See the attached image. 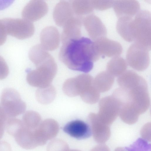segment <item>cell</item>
Here are the masks:
<instances>
[{
	"mask_svg": "<svg viewBox=\"0 0 151 151\" xmlns=\"http://www.w3.org/2000/svg\"><path fill=\"white\" fill-rule=\"evenodd\" d=\"M59 57L69 69L85 73L90 72L93 67V62L100 58L95 50L93 42L81 37L63 43Z\"/></svg>",
	"mask_w": 151,
	"mask_h": 151,
	"instance_id": "1",
	"label": "cell"
},
{
	"mask_svg": "<svg viewBox=\"0 0 151 151\" xmlns=\"http://www.w3.org/2000/svg\"><path fill=\"white\" fill-rule=\"evenodd\" d=\"M34 64L36 69L27 72L26 79L28 83L39 88L50 86L57 70V65L53 57L49 53Z\"/></svg>",
	"mask_w": 151,
	"mask_h": 151,
	"instance_id": "2",
	"label": "cell"
},
{
	"mask_svg": "<svg viewBox=\"0 0 151 151\" xmlns=\"http://www.w3.org/2000/svg\"><path fill=\"white\" fill-rule=\"evenodd\" d=\"M129 35L134 41L149 51L151 50V13L141 10L132 18L129 22Z\"/></svg>",
	"mask_w": 151,
	"mask_h": 151,
	"instance_id": "3",
	"label": "cell"
},
{
	"mask_svg": "<svg viewBox=\"0 0 151 151\" xmlns=\"http://www.w3.org/2000/svg\"><path fill=\"white\" fill-rule=\"evenodd\" d=\"M122 89L124 92L123 101L129 103L139 115L148 109L150 99L147 84L144 79L133 87L125 90Z\"/></svg>",
	"mask_w": 151,
	"mask_h": 151,
	"instance_id": "4",
	"label": "cell"
},
{
	"mask_svg": "<svg viewBox=\"0 0 151 151\" xmlns=\"http://www.w3.org/2000/svg\"><path fill=\"white\" fill-rule=\"evenodd\" d=\"M1 105L9 118H14L24 113L26 104L15 89L7 88L2 91L1 96Z\"/></svg>",
	"mask_w": 151,
	"mask_h": 151,
	"instance_id": "5",
	"label": "cell"
},
{
	"mask_svg": "<svg viewBox=\"0 0 151 151\" xmlns=\"http://www.w3.org/2000/svg\"><path fill=\"white\" fill-rule=\"evenodd\" d=\"M7 34L22 40L32 36L35 32L32 22L24 19L5 18L1 19Z\"/></svg>",
	"mask_w": 151,
	"mask_h": 151,
	"instance_id": "6",
	"label": "cell"
},
{
	"mask_svg": "<svg viewBox=\"0 0 151 151\" xmlns=\"http://www.w3.org/2000/svg\"><path fill=\"white\" fill-rule=\"evenodd\" d=\"M149 51L134 42L129 48L126 54L127 63L133 69L142 71L147 68L150 63Z\"/></svg>",
	"mask_w": 151,
	"mask_h": 151,
	"instance_id": "7",
	"label": "cell"
},
{
	"mask_svg": "<svg viewBox=\"0 0 151 151\" xmlns=\"http://www.w3.org/2000/svg\"><path fill=\"white\" fill-rule=\"evenodd\" d=\"M120 106L119 101L112 95L102 98L99 103L98 117L101 121L112 122L119 115Z\"/></svg>",
	"mask_w": 151,
	"mask_h": 151,
	"instance_id": "8",
	"label": "cell"
},
{
	"mask_svg": "<svg viewBox=\"0 0 151 151\" xmlns=\"http://www.w3.org/2000/svg\"><path fill=\"white\" fill-rule=\"evenodd\" d=\"M93 43L95 50L100 57L119 56L122 52V47L120 43L106 37L97 39L94 41Z\"/></svg>",
	"mask_w": 151,
	"mask_h": 151,
	"instance_id": "9",
	"label": "cell"
},
{
	"mask_svg": "<svg viewBox=\"0 0 151 151\" xmlns=\"http://www.w3.org/2000/svg\"><path fill=\"white\" fill-rule=\"evenodd\" d=\"M48 10L47 4L45 1L32 0L24 7L22 15L23 19L32 22L43 17Z\"/></svg>",
	"mask_w": 151,
	"mask_h": 151,
	"instance_id": "10",
	"label": "cell"
},
{
	"mask_svg": "<svg viewBox=\"0 0 151 151\" xmlns=\"http://www.w3.org/2000/svg\"><path fill=\"white\" fill-rule=\"evenodd\" d=\"M83 24L90 37L94 41L107 34L106 27L99 17L91 14L84 17Z\"/></svg>",
	"mask_w": 151,
	"mask_h": 151,
	"instance_id": "11",
	"label": "cell"
},
{
	"mask_svg": "<svg viewBox=\"0 0 151 151\" xmlns=\"http://www.w3.org/2000/svg\"><path fill=\"white\" fill-rule=\"evenodd\" d=\"M63 130L71 137L78 139L88 138L92 134L90 126L79 120H74L68 122L64 127Z\"/></svg>",
	"mask_w": 151,
	"mask_h": 151,
	"instance_id": "12",
	"label": "cell"
},
{
	"mask_svg": "<svg viewBox=\"0 0 151 151\" xmlns=\"http://www.w3.org/2000/svg\"><path fill=\"white\" fill-rule=\"evenodd\" d=\"M84 17L83 16H74L65 24L61 35L62 43L81 37V28Z\"/></svg>",
	"mask_w": 151,
	"mask_h": 151,
	"instance_id": "13",
	"label": "cell"
},
{
	"mask_svg": "<svg viewBox=\"0 0 151 151\" xmlns=\"http://www.w3.org/2000/svg\"><path fill=\"white\" fill-rule=\"evenodd\" d=\"M40 45L46 51H53L58 47L60 35L57 29L53 26L43 29L40 34Z\"/></svg>",
	"mask_w": 151,
	"mask_h": 151,
	"instance_id": "14",
	"label": "cell"
},
{
	"mask_svg": "<svg viewBox=\"0 0 151 151\" xmlns=\"http://www.w3.org/2000/svg\"><path fill=\"white\" fill-rule=\"evenodd\" d=\"M113 6L118 18L133 17L139 12L140 8L139 3L136 0L114 1Z\"/></svg>",
	"mask_w": 151,
	"mask_h": 151,
	"instance_id": "15",
	"label": "cell"
},
{
	"mask_svg": "<svg viewBox=\"0 0 151 151\" xmlns=\"http://www.w3.org/2000/svg\"><path fill=\"white\" fill-rule=\"evenodd\" d=\"M53 15L56 24L63 27L69 19L74 16V14L70 2L61 1L55 6Z\"/></svg>",
	"mask_w": 151,
	"mask_h": 151,
	"instance_id": "16",
	"label": "cell"
},
{
	"mask_svg": "<svg viewBox=\"0 0 151 151\" xmlns=\"http://www.w3.org/2000/svg\"><path fill=\"white\" fill-rule=\"evenodd\" d=\"M144 79L135 72L128 70L119 76L117 81L120 88L127 90L138 85Z\"/></svg>",
	"mask_w": 151,
	"mask_h": 151,
	"instance_id": "17",
	"label": "cell"
},
{
	"mask_svg": "<svg viewBox=\"0 0 151 151\" xmlns=\"http://www.w3.org/2000/svg\"><path fill=\"white\" fill-rule=\"evenodd\" d=\"M114 77L107 71L101 72L93 78V85L99 92H104L109 90L113 86Z\"/></svg>",
	"mask_w": 151,
	"mask_h": 151,
	"instance_id": "18",
	"label": "cell"
},
{
	"mask_svg": "<svg viewBox=\"0 0 151 151\" xmlns=\"http://www.w3.org/2000/svg\"><path fill=\"white\" fill-rule=\"evenodd\" d=\"M127 67L124 59L119 56L115 57L108 62L106 71L114 77H119L126 71Z\"/></svg>",
	"mask_w": 151,
	"mask_h": 151,
	"instance_id": "19",
	"label": "cell"
},
{
	"mask_svg": "<svg viewBox=\"0 0 151 151\" xmlns=\"http://www.w3.org/2000/svg\"><path fill=\"white\" fill-rule=\"evenodd\" d=\"M81 81L80 75L67 80L63 86L64 93L70 97L80 95Z\"/></svg>",
	"mask_w": 151,
	"mask_h": 151,
	"instance_id": "20",
	"label": "cell"
},
{
	"mask_svg": "<svg viewBox=\"0 0 151 151\" xmlns=\"http://www.w3.org/2000/svg\"><path fill=\"white\" fill-rule=\"evenodd\" d=\"M73 13L76 16H83L92 14L94 8L91 0L70 1Z\"/></svg>",
	"mask_w": 151,
	"mask_h": 151,
	"instance_id": "21",
	"label": "cell"
},
{
	"mask_svg": "<svg viewBox=\"0 0 151 151\" xmlns=\"http://www.w3.org/2000/svg\"><path fill=\"white\" fill-rule=\"evenodd\" d=\"M55 88L51 85L44 88H39L36 91V96L37 101L44 104L51 102L56 95Z\"/></svg>",
	"mask_w": 151,
	"mask_h": 151,
	"instance_id": "22",
	"label": "cell"
},
{
	"mask_svg": "<svg viewBox=\"0 0 151 151\" xmlns=\"http://www.w3.org/2000/svg\"><path fill=\"white\" fill-rule=\"evenodd\" d=\"M41 120L40 116L37 112L33 111H29L24 114L22 121L25 126L35 129L40 124Z\"/></svg>",
	"mask_w": 151,
	"mask_h": 151,
	"instance_id": "23",
	"label": "cell"
},
{
	"mask_svg": "<svg viewBox=\"0 0 151 151\" xmlns=\"http://www.w3.org/2000/svg\"><path fill=\"white\" fill-rule=\"evenodd\" d=\"M123 151H151V144L144 139L139 138L129 146L124 147Z\"/></svg>",
	"mask_w": 151,
	"mask_h": 151,
	"instance_id": "24",
	"label": "cell"
},
{
	"mask_svg": "<svg viewBox=\"0 0 151 151\" xmlns=\"http://www.w3.org/2000/svg\"><path fill=\"white\" fill-rule=\"evenodd\" d=\"M94 9L99 10L107 9L113 6L114 1L91 0Z\"/></svg>",
	"mask_w": 151,
	"mask_h": 151,
	"instance_id": "25",
	"label": "cell"
},
{
	"mask_svg": "<svg viewBox=\"0 0 151 151\" xmlns=\"http://www.w3.org/2000/svg\"><path fill=\"white\" fill-rule=\"evenodd\" d=\"M9 73L8 66L4 59L0 55V80L6 78Z\"/></svg>",
	"mask_w": 151,
	"mask_h": 151,
	"instance_id": "26",
	"label": "cell"
},
{
	"mask_svg": "<svg viewBox=\"0 0 151 151\" xmlns=\"http://www.w3.org/2000/svg\"><path fill=\"white\" fill-rule=\"evenodd\" d=\"M7 35L4 25L1 20H0V46L4 44L5 42Z\"/></svg>",
	"mask_w": 151,
	"mask_h": 151,
	"instance_id": "27",
	"label": "cell"
},
{
	"mask_svg": "<svg viewBox=\"0 0 151 151\" xmlns=\"http://www.w3.org/2000/svg\"><path fill=\"white\" fill-rule=\"evenodd\" d=\"M2 1L1 2H0V9L5 8L6 7L10 5L12 2V1L10 2V1L8 2H7V1L6 2H5V1H4L3 2H2Z\"/></svg>",
	"mask_w": 151,
	"mask_h": 151,
	"instance_id": "28",
	"label": "cell"
}]
</instances>
